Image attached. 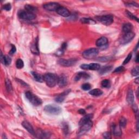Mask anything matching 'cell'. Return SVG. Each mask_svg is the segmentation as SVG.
<instances>
[{"instance_id":"cell-1","label":"cell","mask_w":139,"mask_h":139,"mask_svg":"<svg viewBox=\"0 0 139 139\" xmlns=\"http://www.w3.org/2000/svg\"><path fill=\"white\" fill-rule=\"evenodd\" d=\"M43 77V81L46 83L47 85L50 88H53L58 83V76L54 73H46Z\"/></svg>"},{"instance_id":"cell-2","label":"cell","mask_w":139,"mask_h":139,"mask_svg":"<svg viewBox=\"0 0 139 139\" xmlns=\"http://www.w3.org/2000/svg\"><path fill=\"white\" fill-rule=\"evenodd\" d=\"M26 97L27 100L30 102L34 106H39L40 105L42 101L40 98H39L37 95L33 94L30 91H27L25 93Z\"/></svg>"},{"instance_id":"cell-3","label":"cell","mask_w":139,"mask_h":139,"mask_svg":"<svg viewBox=\"0 0 139 139\" xmlns=\"http://www.w3.org/2000/svg\"><path fill=\"white\" fill-rule=\"evenodd\" d=\"M45 112L46 113L58 115L60 114L61 112V108L60 106L55 104H49L45 106Z\"/></svg>"},{"instance_id":"cell-4","label":"cell","mask_w":139,"mask_h":139,"mask_svg":"<svg viewBox=\"0 0 139 139\" xmlns=\"http://www.w3.org/2000/svg\"><path fill=\"white\" fill-rule=\"evenodd\" d=\"M99 51L97 49L91 48L83 52L82 55L85 59H92L96 57Z\"/></svg>"},{"instance_id":"cell-5","label":"cell","mask_w":139,"mask_h":139,"mask_svg":"<svg viewBox=\"0 0 139 139\" xmlns=\"http://www.w3.org/2000/svg\"><path fill=\"white\" fill-rule=\"evenodd\" d=\"M78 61L77 58H71L68 59H60L58 61L59 65L63 67H70L74 65Z\"/></svg>"},{"instance_id":"cell-6","label":"cell","mask_w":139,"mask_h":139,"mask_svg":"<svg viewBox=\"0 0 139 139\" xmlns=\"http://www.w3.org/2000/svg\"><path fill=\"white\" fill-rule=\"evenodd\" d=\"M20 18L27 20H32L36 18V15L34 13H30L27 10H21L18 13Z\"/></svg>"},{"instance_id":"cell-7","label":"cell","mask_w":139,"mask_h":139,"mask_svg":"<svg viewBox=\"0 0 139 139\" xmlns=\"http://www.w3.org/2000/svg\"><path fill=\"white\" fill-rule=\"evenodd\" d=\"M98 21L103 25L105 26H109L112 25L114 22V18L112 15H105L97 18Z\"/></svg>"},{"instance_id":"cell-8","label":"cell","mask_w":139,"mask_h":139,"mask_svg":"<svg viewBox=\"0 0 139 139\" xmlns=\"http://www.w3.org/2000/svg\"><path fill=\"white\" fill-rule=\"evenodd\" d=\"M92 126L93 122L91 120H90L88 122L85 123L80 126V128H79L78 131V134L79 135H82L84 134L86 132H88L92 128Z\"/></svg>"},{"instance_id":"cell-9","label":"cell","mask_w":139,"mask_h":139,"mask_svg":"<svg viewBox=\"0 0 139 139\" xmlns=\"http://www.w3.org/2000/svg\"><path fill=\"white\" fill-rule=\"evenodd\" d=\"M135 36V34L131 32L129 33H126L121 40V43L123 45H125L130 42Z\"/></svg>"},{"instance_id":"cell-10","label":"cell","mask_w":139,"mask_h":139,"mask_svg":"<svg viewBox=\"0 0 139 139\" xmlns=\"http://www.w3.org/2000/svg\"><path fill=\"white\" fill-rule=\"evenodd\" d=\"M60 6L59 4L56 2H50L44 4L43 5V8L49 11H57L58 8Z\"/></svg>"},{"instance_id":"cell-11","label":"cell","mask_w":139,"mask_h":139,"mask_svg":"<svg viewBox=\"0 0 139 139\" xmlns=\"http://www.w3.org/2000/svg\"><path fill=\"white\" fill-rule=\"evenodd\" d=\"M56 11L59 15H60L62 16V17L65 18L69 17L70 15V11L67 8H66L65 7L63 6L59 7Z\"/></svg>"},{"instance_id":"cell-12","label":"cell","mask_w":139,"mask_h":139,"mask_svg":"<svg viewBox=\"0 0 139 139\" xmlns=\"http://www.w3.org/2000/svg\"><path fill=\"white\" fill-rule=\"evenodd\" d=\"M22 126L23 127V128L26 129L28 132L30 134L32 135H36V133H35L32 126L28 122L26 121H23L22 122Z\"/></svg>"},{"instance_id":"cell-13","label":"cell","mask_w":139,"mask_h":139,"mask_svg":"<svg viewBox=\"0 0 139 139\" xmlns=\"http://www.w3.org/2000/svg\"><path fill=\"white\" fill-rule=\"evenodd\" d=\"M70 91H71V90L69 89L65 91L64 92L58 95V96H57L55 98V101L59 103H62L64 101L65 98L66 97L67 95H68V94L70 92Z\"/></svg>"},{"instance_id":"cell-14","label":"cell","mask_w":139,"mask_h":139,"mask_svg":"<svg viewBox=\"0 0 139 139\" xmlns=\"http://www.w3.org/2000/svg\"><path fill=\"white\" fill-rule=\"evenodd\" d=\"M30 50L33 54L39 55L40 54V51L39 49V46H38V38H35L32 44V46L30 47Z\"/></svg>"},{"instance_id":"cell-15","label":"cell","mask_w":139,"mask_h":139,"mask_svg":"<svg viewBox=\"0 0 139 139\" xmlns=\"http://www.w3.org/2000/svg\"><path fill=\"white\" fill-rule=\"evenodd\" d=\"M58 85L60 88H64L67 84V77L64 74H61L58 77Z\"/></svg>"},{"instance_id":"cell-16","label":"cell","mask_w":139,"mask_h":139,"mask_svg":"<svg viewBox=\"0 0 139 139\" xmlns=\"http://www.w3.org/2000/svg\"><path fill=\"white\" fill-rule=\"evenodd\" d=\"M112 133L115 136H120L122 134L120 126L114 125L112 126Z\"/></svg>"},{"instance_id":"cell-17","label":"cell","mask_w":139,"mask_h":139,"mask_svg":"<svg viewBox=\"0 0 139 139\" xmlns=\"http://www.w3.org/2000/svg\"><path fill=\"white\" fill-rule=\"evenodd\" d=\"M0 59L1 61L6 66L9 65L11 63V59L8 55H3L2 52H1V55H0Z\"/></svg>"},{"instance_id":"cell-18","label":"cell","mask_w":139,"mask_h":139,"mask_svg":"<svg viewBox=\"0 0 139 139\" xmlns=\"http://www.w3.org/2000/svg\"><path fill=\"white\" fill-rule=\"evenodd\" d=\"M127 101L130 105H133L134 103V96L132 89H129L127 95Z\"/></svg>"},{"instance_id":"cell-19","label":"cell","mask_w":139,"mask_h":139,"mask_svg":"<svg viewBox=\"0 0 139 139\" xmlns=\"http://www.w3.org/2000/svg\"><path fill=\"white\" fill-rule=\"evenodd\" d=\"M90 75L88 73H87L85 72H78L76 75V76H75L74 79L75 81H78L82 78L85 79H88L90 78Z\"/></svg>"},{"instance_id":"cell-20","label":"cell","mask_w":139,"mask_h":139,"mask_svg":"<svg viewBox=\"0 0 139 139\" xmlns=\"http://www.w3.org/2000/svg\"><path fill=\"white\" fill-rule=\"evenodd\" d=\"M108 41V39L104 37H102L97 40L96 42V45L98 47H103L107 45Z\"/></svg>"},{"instance_id":"cell-21","label":"cell","mask_w":139,"mask_h":139,"mask_svg":"<svg viewBox=\"0 0 139 139\" xmlns=\"http://www.w3.org/2000/svg\"><path fill=\"white\" fill-rule=\"evenodd\" d=\"M133 28V25L130 23H126L123 25L122 27V30L125 33H129L132 32Z\"/></svg>"},{"instance_id":"cell-22","label":"cell","mask_w":139,"mask_h":139,"mask_svg":"<svg viewBox=\"0 0 139 139\" xmlns=\"http://www.w3.org/2000/svg\"><path fill=\"white\" fill-rule=\"evenodd\" d=\"M93 117V115L92 114H88L85 115L84 117H83L81 120H80L79 122V126H81L82 125H83L85 123L88 122L90 120H91V119Z\"/></svg>"},{"instance_id":"cell-23","label":"cell","mask_w":139,"mask_h":139,"mask_svg":"<svg viewBox=\"0 0 139 139\" xmlns=\"http://www.w3.org/2000/svg\"><path fill=\"white\" fill-rule=\"evenodd\" d=\"M32 74L34 79L37 82L39 83H42L43 82V77L42 76L41 74L36 72H34V71L32 72Z\"/></svg>"},{"instance_id":"cell-24","label":"cell","mask_w":139,"mask_h":139,"mask_svg":"<svg viewBox=\"0 0 139 139\" xmlns=\"http://www.w3.org/2000/svg\"><path fill=\"white\" fill-rule=\"evenodd\" d=\"M36 135H38L40 138H49L50 135L48 132H43V130L41 129H38L37 130V133Z\"/></svg>"},{"instance_id":"cell-25","label":"cell","mask_w":139,"mask_h":139,"mask_svg":"<svg viewBox=\"0 0 139 139\" xmlns=\"http://www.w3.org/2000/svg\"><path fill=\"white\" fill-rule=\"evenodd\" d=\"M113 66H103V67L100 69V71H99V73H100L101 74H104L106 73H108L113 69Z\"/></svg>"},{"instance_id":"cell-26","label":"cell","mask_w":139,"mask_h":139,"mask_svg":"<svg viewBox=\"0 0 139 139\" xmlns=\"http://www.w3.org/2000/svg\"><path fill=\"white\" fill-rule=\"evenodd\" d=\"M81 22L83 23H85V24H89V25H95L96 24V22L93 19L90 18H83L81 19Z\"/></svg>"},{"instance_id":"cell-27","label":"cell","mask_w":139,"mask_h":139,"mask_svg":"<svg viewBox=\"0 0 139 139\" xmlns=\"http://www.w3.org/2000/svg\"><path fill=\"white\" fill-rule=\"evenodd\" d=\"M101 68V66L97 63H91L88 64V70L96 71L99 70Z\"/></svg>"},{"instance_id":"cell-28","label":"cell","mask_w":139,"mask_h":139,"mask_svg":"<svg viewBox=\"0 0 139 139\" xmlns=\"http://www.w3.org/2000/svg\"><path fill=\"white\" fill-rule=\"evenodd\" d=\"M89 94L94 96H100L103 94V91L99 89H95L89 91Z\"/></svg>"},{"instance_id":"cell-29","label":"cell","mask_w":139,"mask_h":139,"mask_svg":"<svg viewBox=\"0 0 139 139\" xmlns=\"http://www.w3.org/2000/svg\"><path fill=\"white\" fill-rule=\"evenodd\" d=\"M6 89L8 92H11L13 91V86L10 81L8 79H6Z\"/></svg>"},{"instance_id":"cell-30","label":"cell","mask_w":139,"mask_h":139,"mask_svg":"<svg viewBox=\"0 0 139 139\" xmlns=\"http://www.w3.org/2000/svg\"><path fill=\"white\" fill-rule=\"evenodd\" d=\"M25 8L27 11H29V12H30V13H35L37 11V8L36 7L29 5H25Z\"/></svg>"},{"instance_id":"cell-31","label":"cell","mask_w":139,"mask_h":139,"mask_svg":"<svg viewBox=\"0 0 139 139\" xmlns=\"http://www.w3.org/2000/svg\"><path fill=\"white\" fill-rule=\"evenodd\" d=\"M126 14L127 15V17H128L129 19L133 20L136 21L137 22H138V18H137L136 16H135L134 15H133L132 13L130 12L128 10H126Z\"/></svg>"},{"instance_id":"cell-32","label":"cell","mask_w":139,"mask_h":139,"mask_svg":"<svg viewBox=\"0 0 139 139\" xmlns=\"http://www.w3.org/2000/svg\"><path fill=\"white\" fill-rule=\"evenodd\" d=\"M101 85L104 88H109L111 86V83L110 81L108 79H104L101 82Z\"/></svg>"},{"instance_id":"cell-33","label":"cell","mask_w":139,"mask_h":139,"mask_svg":"<svg viewBox=\"0 0 139 139\" xmlns=\"http://www.w3.org/2000/svg\"><path fill=\"white\" fill-rule=\"evenodd\" d=\"M16 66L18 69H21L23 68V66H24V63H23L22 59H18L17 62H16Z\"/></svg>"},{"instance_id":"cell-34","label":"cell","mask_w":139,"mask_h":139,"mask_svg":"<svg viewBox=\"0 0 139 139\" xmlns=\"http://www.w3.org/2000/svg\"><path fill=\"white\" fill-rule=\"evenodd\" d=\"M127 125V120L124 117H121L119 121V126L121 128H125Z\"/></svg>"},{"instance_id":"cell-35","label":"cell","mask_w":139,"mask_h":139,"mask_svg":"<svg viewBox=\"0 0 139 139\" xmlns=\"http://www.w3.org/2000/svg\"><path fill=\"white\" fill-rule=\"evenodd\" d=\"M125 70V68L123 66H121L118 67L117 68H116L114 71V73H119L123 72V71Z\"/></svg>"},{"instance_id":"cell-36","label":"cell","mask_w":139,"mask_h":139,"mask_svg":"<svg viewBox=\"0 0 139 139\" xmlns=\"http://www.w3.org/2000/svg\"><path fill=\"white\" fill-rule=\"evenodd\" d=\"M138 71H139V67L138 66H136V67L134 68L132 71V74L133 76H137L138 75Z\"/></svg>"},{"instance_id":"cell-37","label":"cell","mask_w":139,"mask_h":139,"mask_svg":"<svg viewBox=\"0 0 139 139\" xmlns=\"http://www.w3.org/2000/svg\"><path fill=\"white\" fill-rule=\"evenodd\" d=\"M91 88V86L89 83H85V84H83L82 86V89L83 90L88 91Z\"/></svg>"},{"instance_id":"cell-38","label":"cell","mask_w":139,"mask_h":139,"mask_svg":"<svg viewBox=\"0 0 139 139\" xmlns=\"http://www.w3.org/2000/svg\"><path fill=\"white\" fill-rule=\"evenodd\" d=\"M63 130L64 134H65V135H67L69 134V128L68 125H67L66 124L64 125Z\"/></svg>"},{"instance_id":"cell-39","label":"cell","mask_w":139,"mask_h":139,"mask_svg":"<svg viewBox=\"0 0 139 139\" xmlns=\"http://www.w3.org/2000/svg\"><path fill=\"white\" fill-rule=\"evenodd\" d=\"M132 53H129L128 56L127 57V58L125 59V60H124L123 63V65H126L127 64H128L131 60V59H132Z\"/></svg>"},{"instance_id":"cell-40","label":"cell","mask_w":139,"mask_h":139,"mask_svg":"<svg viewBox=\"0 0 139 139\" xmlns=\"http://www.w3.org/2000/svg\"><path fill=\"white\" fill-rule=\"evenodd\" d=\"M2 8L4 10H7V11L10 10L11 9V6L10 3H7V4H6V5H4L3 6Z\"/></svg>"},{"instance_id":"cell-41","label":"cell","mask_w":139,"mask_h":139,"mask_svg":"<svg viewBox=\"0 0 139 139\" xmlns=\"http://www.w3.org/2000/svg\"><path fill=\"white\" fill-rule=\"evenodd\" d=\"M16 81H17L19 83H20L22 86H28V85L26 83H25V82H23V81L21 80V79H20L19 78H16Z\"/></svg>"},{"instance_id":"cell-42","label":"cell","mask_w":139,"mask_h":139,"mask_svg":"<svg viewBox=\"0 0 139 139\" xmlns=\"http://www.w3.org/2000/svg\"><path fill=\"white\" fill-rule=\"evenodd\" d=\"M103 137L106 139H110L112 138V136H111V133L110 132H105L104 133H103Z\"/></svg>"},{"instance_id":"cell-43","label":"cell","mask_w":139,"mask_h":139,"mask_svg":"<svg viewBox=\"0 0 139 139\" xmlns=\"http://www.w3.org/2000/svg\"><path fill=\"white\" fill-rule=\"evenodd\" d=\"M16 51H17V49H16V47L13 45H11V49L9 52V54L10 55L14 54L16 52Z\"/></svg>"},{"instance_id":"cell-44","label":"cell","mask_w":139,"mask_h":139,"mask_svg":"<svg viewBox=\"0 0 139 139\" xmlns=\"http://www.w3.org/2000/svg\"><path fill=\"white\" fill-rule=\"evenodd\" d=\"M126 6H128V7H138V5H137V4L136 3H135V2H130V3H127L126 4Z\"/></svg>"},{"instance_id":"cell-45","label":"cell","mask_w":139,"mask_h":139,"mask_svg":"<svg viewBox=\"0 0 139 139\" xmlns=\"http://www.w3.org/2000/svg\"><path fill=\"white\" fill-rule=\"evenodd\" d=\"M64 50H63V49H60L58 50V51H57L56 52V54L57 55H59V56H60V55H62L64 54Z\"/></svg>"},{"instance_id":"cell-46","label":"cell","mask_w":139,"mask_h":139,"mask_svg":"<svg viewBox=\"0 0 139 139\" xmlns=\"http://www.w3.org/2000/svg\"><path fill=\"white\" fill-rule=\"evenodd\" d=\"M78 113L81 114V115H84L85 114L86 112H85V110H84V109H79L78 110Z\"/></svg>"},{"instance_id":"cell-47","label":"cell","mask_w":139,"mask_h":139,"mask_svg":"<svg viewBox=\"0 0 139 139\" xmlns=\"http://www.w3.org/2000/svg\"><path fill=\"white\" fill-rule=\"evenodd\" d=\"M108 60V58H107L106 57H102L101 58H100V61H106Z\"/></svg>"},{"instance_id":"cell-48","label":"cell","mask_w":139,"mask_h":139,"mask_svg":"<svg viewBox=\"0 0 139 139\" xmlns=\"http://www.w3.org/2000/svg\"><path fill=\"white\" fill-rule=\"evenodd\" d=\"M66 47H67V43H63L62 44V45H61V49L65 51L66 49Z\"/></svg>"},{"instance_id":"cell-49","label":"cell","mask_w":139,"mask_h":139,"mask_svg":"<svg viewBox=\"0 0 139 139\" xmlns=\"http://www.w3.org/2000/svg\"><path fill=\"white\" fill-rule=\"evenodd\" d=\"M135 61H136V63H138V61H139V60H138V53H137V54L136 56Z\"/></svg>"},{"instance_id":"cell-50","label":"cell","mask_w":139,"mask_h":139,"mask_svg":"<svg viewBox=\"0 0 139 139\" xmlns=\"http://www.w3.org/2000/svg\"><path fill=\"white\" fill-rule=\"evenodd\" d=\"M139 78L137 77L135 79V83H136V84H138V83H139Z\"/></svg>"},{"instance_id":"cell-51","label":"cell","mask_w":139,"mask_h":139,"mask_svg":"<svg viewBox=\"0 0 139 139\" xmlns=\"http://www.w3.org/2000/svg\"><path fill=\"white\" fill-rule=\"evenodd\" d=\"M137 132H138V122H137Z\"/></svg>"}]
</instances>
